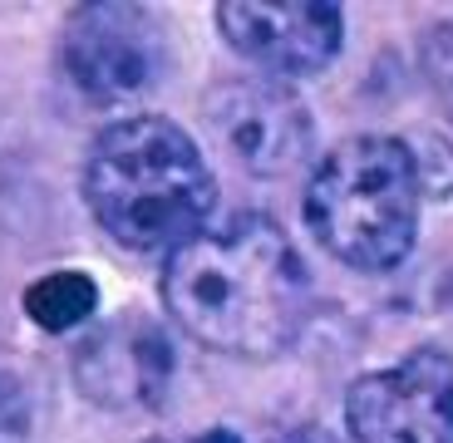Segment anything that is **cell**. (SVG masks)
<instances>
[{"instance_id":"cell-8","label":"cell","mask_w":453,"mask_h":443,"mask_svg":"<svg viewBox=\"0 0 453 443\" xmlns=\"http://www.w3.org/2000/svg\"><path fill=\"white\" fill-rule=\"evenodd\" d=\"M217 30L242 59L266 74L301 80L320 74L345 45V11L316 0H226L217 5Z\"/></svg>"},{"instance_id":"cell-11","label":"cell","mask_w":453,"mask_h":443,"mask_svg":"<svg viewBox=\"0 0 453 443\" xmlns=\"http://www.w3.org/2000/svg\"><path fill=\"white\" fill-rule=\"evenodd\" d=\"M25 433H30V399L0 370V443H25Z\"/></svg>"},{"instance_id":"cell-6","label":"cell","mask_w":453,"mask_h":443,"mask_svg":"<svg viewBox=\"0 0 453 443\" xmlns=\"http://www.w3.org/2000/svg\"><path fill=\"white\" fill-rule=\"evenodd\" d=\"M203 118L212 138L257 178H286L311 158L316 118L306 99L281 80H226L207 89Z\"/></svg>"},{"instance_id":"cell-10","label":"cell","mask_w":453,"mask_h":443,"mask_svg":"<svg viewBox=\"0 0 453 443\" xmlns=\"http://www.w3.org/2000/svg\"><path fill=\"white\" fill-rule=\"evenodd\" d=\"M419 69H424V80H429L434 99L449 109L453 118V20H439L424 30L419 40Z\"/></svg>"},{"instance_id":"cell-4","label":"cell","mask_w":453,"mask_h":443,"mask_svg":"<svg viewBox=\"0 0 453 443\" xmlns=\"http://www.w3.org/2000/svg\"><path fill=\"white\" fill-rule=\"evenodd\" d=\"M168 69V40L153 11L138 5H80L59 30V74L84 103L143 99Z\"/></svg>"},{"instance_id":"cell-7","label":"cell","mask_w":453,"mask_h":443,"mask_svg":"<svg viewBox=\"0 0 453 443\" xmlns=\"http://www.w3.org/2000/svg\"><path fill=\"white\" fill-rule=\"evenodd\" d=\"M74 385L109 414L158 409L173 385V340L143 310L94 325L74 350Z\"/></svg>"},{"instance_id":"cell-1","label":"cell","mask_w":453,"mask_h":443,"mask_svg":"<svg viewBox=\"0 0 453 443\" xmlns=\"http://www.w3.org/2000/svg\"><path fill=\"white\" fill-rule=\"evenodd\" d=\"M163 306L203 350L276 360L311 316V271L266 212H232L163 266Z\"/></svg>"},{"instance_id":"cell-9","label":"cell","mask_w":453,"mask_h":443,"mask_svg":"<svg viewBox=\"0 0 453 443\" xmlns=\"http://www.w3.org/2000/svg\"><path fill=\"white\" fill-rule=\"evenodd\" d=\"M94 306H99V286L84 271H50V276H40V281H30L20 295V310L30 316V325H40L45 335L80 330L84 320L94 316Z\"/></svg>"},{"instance_id":"cell-12","label":"cell","mask_w":453,"mask_h":443,"mask_svg":"<svg viewBox=\"0 0 453 443\" xmlns=\"http://www.w3.org/2000/svg\"><path fill=\"white\" fill-rule=\"evenodd\" d=\"M272 443H335L326 429H316V424H301V429H286V433H276Z\"/></svg>"},{"instance_id":"cell-3","label":"cell","mask_w":453,"mask_h":443,"mask_svg":"<svg viewBox=\"0 0 453 443\" xmlns=\"http://www.w3.org/2000/svg\"><path fill=\"white\" fill-rule=\"evenodd\" d=\"M419 163L414 143L355 134L330 148L306 187V227L350 271H395L419 237Z\"/></svg>"},{"instance_id":"cell-13","label":"cell","mask_w":453,"mask_h":443,"mask_svg":"<svg viewBox=\"0 0 453 443\" xmlns=\"http://www.w3.org/2000/svg\"><path fill=\"white\" fill-rule=\"evenodd\" d=\"M143 443H188V439H143Z\"/></svg>"},{"instance_id":"cell-2","label":"cell","mask_w":453,"mask_h":443,"mask_svg":"<svg viewBox=\"0 0 453 443\" xmlns=\"http://www.w3.org/2000/svg\"><path fill=\"white\" fill-rule=\"evenodd\" d=\"M89 212L128 251H178L212 227L217 182L203 148L163 114L109 124L84 163Z\"/></svg>"},{"instance_id":"cell-5","label":"cell","mask_w":453,"mask_h":443,"mask_svg":"<svg viewBox=\"0 0 453 443\" xmlns=\"http://www.w3.org/2000/svg\"><path fill=\"white\" fill-rule=\"evenodd\" d=\"M345 424L355 443H453V355H404L345 389Z\"/></svg>"}]
</instances>
